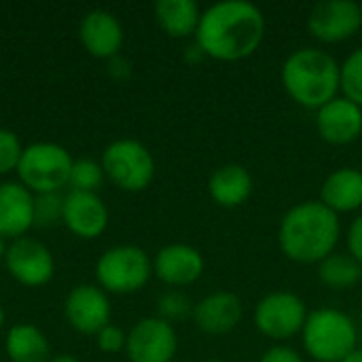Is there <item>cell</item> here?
I'll return each instance as SVG.
<instances>
[{"label": "cell", "mask_w": 362, "mask_h": 362, "mask_svg": "<svg viewBox=\"0 0 362 362\" xmlns=\"http://www.w3.org/2000/svg\"><path fill=\"white\" fill-rule=\"evenodd\" d=\"M265 28V15L255 2L218 0L202 11L195 42L208 57L235 62L259 49Z\"/></svg>", "instance_id": "1"}, {"label": "cell", "mask_w": 362, "mask_h": 362, "mask_svg": "<svg viewBox=\"0 0 362 362\" xmlns=\"http://www.w3.org/2000/svg\"><path fill=\"white\" fill-rule=\"evenodd\" d=\"M339 233V214L320 199H305L284 212L278 227V244L297 263H320L335 252Z\"/></svg>", "instance_id": "2"}, {"label": "cell", "mask_w": 362, "mask_h": 362, "mask_svg": "<svg viewBox=\"0 0 362 362\" xmlns=\"http://www.w3.org/2000/svg\"><path fill=\"white\" fill-rule=\"evenodd\" d=\"M288 95L305 108H320L341 89V64L322 47L291 51L280 70Z\"/></svg>", "instance_id": "3"}, {"label": "cell", "mask_w": 362, "mask_h": 362, "mask_svg": "<svg viewBox=\"0 0 362 362\" xmlns=\"http://www.w3.org/2000/svg\"><path fill=\"white\" fill-rule=\"evenodd\" d=\"M301 337L305 352L318 362H341L358 348V331L352 316L337 308L312 310Z\"/></svg>", "instance_id": "4"}, {"label": "cell", "mask_w": 362, "mask_h": 362, "mask_svg": "<svg viewBox=\"0 0 362 362\" xmlns=\"http://www.w3.org/2000/svg\"><path fill=\"white\" fill-rule=\"evenodd\" d=\"M72 155L57 142H32L23 146L17 180L34 195L62 193L72 172Z\"/></svg>", "instance_id": "5"}, {"label": "cell", "mask_w": 362, "mask_h": 362, "mask_svg": "<svg viewBox=\"0 0 362 362\" xmlns=\"http://www.w3.org/2000/svg\"><path fill=\"white\" fill-rule=\"evenodd\" d=\"M153 276V259L136 244L106 248L95 263V280L108 295H132L146 286Z\"/></svg>", "instance_id": "6"}, {"label": "cell", "mask_w": 362, "mask_h": 362, "mask_svg": "<svg viewBox=\"0 0 362 362\" xmlns=\"http://www.w3.org/2000/svg\"><path fill=\"white\" fill-rule=\"evenodd\" d=\"M104 176L121 191H144L155 178V157L136 138H117L102 153Z\"/></svg>", "instance_id": "7"}, {"label": "cell", "mask_w": 362, "mask_h": 362, "mask_svg": "<svg viewBox=\"0 0 362 362\" xmlns=\"http://www.w3.org/2000/svg\"><path fill=\"white\" fill-rule=\"evenodd\" d=\"M305 301L291 291H274L259 299L255 305V327L272 339H291L303 331L308 320Z\"/></svg>", "instance_id": "8"}, {"label": "cell", "mask_w": 362, "mask_h": 362, "mask_svg": "<svg viewBox=\"0 0 362 362\" xmlns=\"http://www.w3.org/2000/svg\"><path fill=\"white\" fill-rule=\"evenodd\" d=\"M176 352V329L159 316L140 318L127 333L125 356L129 362H172Z\"/></svg>", "instance_id": "9"}, {"label": "cell", "mask_w": 362, "mask_h": 362, "mask_svg": "<svg viewBox=\"0 0 362 362\" xmlns=\"http://www.w3.org/2000/svg\"><path fill=\"white\" fill-rule=\"evenodd\" d=\"M4 267L17 284L25 288H40L53 280L55 259L49 246L25 235L8 244Z\"/></svg>", "instance_id": "10"}, {"label": "cell", "mask_w": 362, "mask_h": 362, "mask_svg": "<svg viewBox=\"0 0 362 362\" xmlns=\"http://www.w3.org/2000/svg\"><path fill=\"white\" fill-rule=\"evenodd\" d=\"M66 322L81 335H98L110 325L112 308L108 293L98 284H76L64 299Z\"/></svg>", "instance_id": "11"}, {"label": "cell", "mask_w": 362, "mask_h": 362, "mask_svg": "<svg viewBox=\"0 0 362 362\" xmlns=\"http://www.w3.org/2000/svg\"><path fill=\"white\" fill-rule=\"evenodd\" d=\"M362 28V4L356 0H318L308 15V30L325 40L339 42Z\"/></svg>", "instance_id": "12"}, {"label": "cell", "mask_w": 362, "mask_h": 362, "mask_svg": "<svg viewBox=\"0 0 362 362\" xmlns=\"http://www.w3.org/2000/svg\"><path fill=\"white\" fill-rule=\"evenodd\" d=\"M110 221L108 206L98 193L85 191H68L64 195V218L62 225L81 238V240H95L100 238Z\"/></svg>", "instance_id": "13"}, {"label": "cell", "mask_w": 362, "mask_h": 362, "mask_svg": "<svg viewBox=\"0 0 362 362\" xmlns=\"http://www.w3.org/2000/svg\"><path fill=\"white\" fill-rule=\"evenodd\" d=\"M78 38L91 57L108 62L121 55L125 32L115 13L106 8H91L89 13L83 15L78 23Z\"/></svg>", "instance_id": "14"}, {"label": "cell", "mask_w": 362, "mask_h": 362, "mask_svg": "<svg viewBox=\"0 0 362 362\" xmlns=\"http://www.w3.org/2000/svg\"><path fill=\"white\" fill-rule=\"evenodd\" d=\"M204 267V255L191 244H168L153 257V274L172 288H182L197 282Z\"/></svg>", "instance_id": "15"}, {"label": "cell", "mask_w": 362, "mask_h": 362, "mask_svg": "<svg viewBox=\"0 0 362 362\" xmlns=\"http://www.w3.org/2000/svg\"><path fill=\"white\" fill-rule=\"evenodd\" d=\"M318 134L331 144L354 142L362 134V106L348 95H335L316 110Z\"/></svg>", "instance_id": "16"}, {"label": "cell", "mask_w": 362, "mask_h": 362, "mask_svg": "<svg viewBox=\"0 0 362 362\" xmlns=\"http://www.w3.org/2000/svg\"><path fill=\"white\" fill-rule=\"evenodd\" d=\"M242 316L244 303L231 291H214L202 297L193 308V322L208 335H225L233 331Z\"/></svg>", "instance_id": "17"}, {"label": "cell", "mask_w": 362, "mask_h": 362, "mask_svg": "<svg viewBox=\"0 0 362 362\" xmlns=\"http://www.w3.org/2000/svg\"><path fill=\"white\" fill-rule=\"evenodd\" d=\"M34 227V193L19 180L0 182V235L4 240L25 238Z\"/></svg>", "instance_id": "18"}, {"label": "cell", "mask_w": 362, "mask_h": 362, "mask_svg": "<svg viewBox=\"0 0 362 362\" xmlns=\"http://www.w3.org/2000/svg\"><path fill=\"white\" fill-rule=\"evenodd\" d=\"M320 202L337 214L358 210L362 206V170L352 165L333 170L320 187Z\"/></svg>", "instance_id": "19"}, {"label": "cell", "mask_w": 362, "mask_h": 362, "mask_svg": "<svg viewBox=\"0 0 362 362\" xmlns=\"http://www.w3.org/2000/svg\"><path fill=\"white\" fill-rule=\"evenodd\" d=\"M252 176L246 165L242 163H223L218 165L208 180V191L210 197L225 208H235L242 206L250 193H252Z\"/></svg>", "instance_id": "20"}, {"label": "cell", "mask_w": 362, "mask_h": 362, "mask_svg": "<svg viewBox=\"0 0 362 362\" xmlns=\"http://www.w3.org/2000/svg\"><path fill=\"white\" fill-rule=\"evenodd\" d=\"M4 354L11 362H49L51 344L38 327L17 322L6 331Z\"/></svg>", "instance_id": "21"}, {"label": "cell", "mask_w": 362, "mask_h": 362, "mask_svg": "<svg viewBox=\"0 0 362 362\" xmlns=\"http://www.w3.org/2000/svg\"><path fill=\"white\" fill-rule=\"evenodd\" d=\"M202 8L195 0H157L155 19L161 30L174 38H185L197 32Z\"/></svg>", "instance_id": "22"}, {"label": "cell", "mask_w": 362, "mask_h": 362, "mask_svg": "<svg viewBox=\"0 0 362 362\" xmlns=\"http://www.w3.org/2000/svg\"><path fill=\"white\" fill-rule=\"evenodd\" d=\"M318 276L322 284L331 288H350L362 278V265L350 252H331L318 263Z\"/></svg>", "instance_id": "23"}, {"label": "cell", "mask_w": 362, "mask_h": 362, "mask_svg": "<svg viewBox=\"0 0 362 362\" xmlns=\"http://www.w3.org/2000/svg\"><path fill=\"white\" fill-rule=\"evenodd\" d=\"M104 170L102 163L89 157L83 159H74L72 163V172H70V180L68 187L70 191H85V193H98V189L104 182Z\"/></svg>", "instance_id": "24"}, {"label": "cell", "mask_w": 362, "mask_h": 362, "mask_svg": "<svg viewBox=\"0 0 362 362\" xmlns=\"http://www.w3.org/2000/svg\"><path fill=\"white\" fill-rule=\"evenodd\" d=\"M193 308H195V303L180 288H170V291L161 293L157 299V316L168 320L170 325L193 316Z\"/></svg>", "instance_id": "25"}, {"label": "cell", "mask_w": 362, "mask_h": 362, "mask_svg": "<svg viewBox=\"0 0 362 362\" xmlns=\"http://www.w3.org/2000/svg\"><path fill=\"white\" fill-rule=\"evenodd\" d=\"M341 91L362 106V45L341 64Z\"/></svg>", "instance_id": "26"}, {"label": "cell", "mask_w": 362, "mask_h": 362, "mask_svg": "<svg viewBox=\"0 0 362 362\" xmlns=\"http://www.w3.org/2000/svg\"><path fill=\"white\" fill-rule=\"evenodd\" d=\"M64 218V195L42 193L34 195V227H55Z\"/></svg>", "instance_id": "27"}, {"label": "cell", "mask_w": 362, "mask_h": 362, "mask_svg": "<svg viewBox=\"0 0 362 362\" xmlns=\"http://www.w3.org/2000/svg\"><path fill=\"white\" fill-rule=\"evenodd\" d=\"M23 155V144L13 129L0 127V176L17 172Z\"/></svg>", "instance_id": "28"}, {"label": "cell", "mask_w": 362, "mask_h": 362, "mask_svg": "<svg viewBox=\"0 0 362 362\" xmlns=\"http://www.w3.org/2000/svg\"><path fill=\"white\" fill-rule=\"evenodd\" d=\"M125 341H127V333L121 327H115L112 322L106 325L98 335H95V344L102 352L106 354H117V352H125Z\"/></svg>", "instance_id": "29"}, {"label": "cell", "mask_w": 362, "mask_h": 362, "mask_svg": "<svg viewBox=\"0 0 362 362\" xmlns=\"http://www.w3.org/2000/svg\"><path fill=\"white\" fill-rule=\"evenodd\" d=\"M259 362H305V361H303V356H301L295 348L284 346V344H276V346L267 348V350L261 354Z\"/></svg>", "instance_id": "30"}, {"label": "cell", "mask_w": 362, "mask_h": 362, "mask_svg": "<svg viewBox=\"0 0 362 362\" xmlns=\"http://www.w3.org/2000/svg\"><path fill=\"white\" fill-rule=\"evenodd\" d=\"M348 252L362 265V212L350 223V229H348Z\"/></svg>", "instance_id": "31"}, {"label": "cell", "mask_w": 362, "mask_h": 362, "mask_svg": "<svg viewBox=\"0 0 362 362\" xmlns=\"http://www.w3.org/2000/svg\"><path fill=\"white\" fill-rule=\"evenodd\" d=\"M108 74L115 81H127L132 76V64H129V59L123 57V55H117V57L108 59Z\"/></svg>", "instance_id": "32"}, {"label": "cell", "mask_w": 362, "mask_h": 362, "mask_svg": "<svg viewBox=\"0 0 362 362\" xmlns=\"http://www.w3.org/2000/svg\"><path fill=\"white\" fill-rule=\"evenodd\" d=\"M341 362H362V348H356V350H352L346 358Z\"/></svg>", "instance_id": "33"}, {"label": "cell", "mask_w": 362, "mask_h": 362, "mask_svg": "<svg viewBox=\"0 0 362 362\" xmlns=\"http://www.w3.org/2000/svg\"><path fill=\"white\" fill-rule=\"evenodd\" d=\"M49 362H81L76 356H72V354H59V356H53Z\"/></svg>", "instance_id": "34"}, {"label": "cell", "mask_w": 362, "mask_h": 362, "mask_svg": "<svg viewBox=\"0 0 362 362\" xmlns=\"http://www.w3.org/2000/svg\"><path fill=\"white\" fill-rule=\"evenodd\" d=\"M6 248H8V244H6V240L0 235V263H4V257H6Z\"/></svg>", "instance_id": "35"}, {"label": "cell", "mask_w": 362, "mask_h": 362, "mask_svg": "<svg viewBox=\"0 0 362 362\" xmlns=\"http://www.w3.org/2000/svg\"><path fill=\"white\" fill-rule=\"evenodd\" d=\"M4 322H6V314H4V308L0 305V331H2V327H4Z\"/></svg>", "instance_id": "36"}, {"label": "cell", "mask_w": 362, "mask_h": 362, "mask_svg": "<svg viewBox=\"0 0 362 362\" xmlns=\"http://www.w3.org/2000/svg\"><path fill=\"white\" fill-rule=\"evenodd\" d=\"M202 362H225V361H221V358H206V361H202Z\"/></svg>", "instance_id": "37"}]
</instances>
